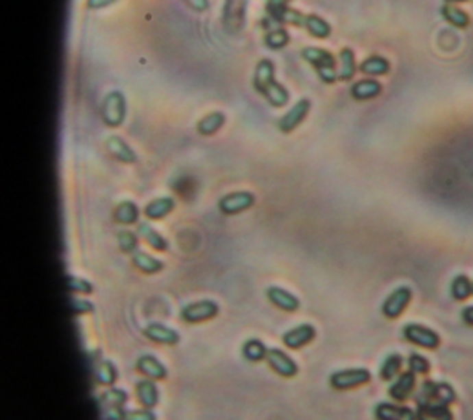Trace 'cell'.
<instances>
[{
  "mask_svg": "<svg viewBox=\"0 0 473 420\" xmlns=\"http://www.w3.org/2000/svg\"><path fill=\"white\" fill-rule=\"evenodd\" d=\"M457 393L453 385L446 384V382H433V380H425L420 385V389L414 395V402L416 406L420 404H429V406H451L455 404Z\"/></svg>",
  "mask_w": 473,
  "mask_h": 420,
  "instance_id": "obj_1",
  "label": "cell"
},
{
  "mask_svg": "<svg viewBox=\"0 0 473 420\" xmlns=\"http://www.w3.org/2000/svg\"><path fill=\"white\" fill-rule=\"evenodd\" d=\"M302 55L305 57V61H309L311 65H315L316 73L320 76L322 81L326 83H333L339 79V68H337V61H335L333 54L324 49H305L302 52Z\"/></svg>",
  "mask_w": 473,
  "mask_h": 420,
  "instance_id": "obj_2",
  "label": "cell"
},
{
  "mask_svg": "<svg viewBox=\"0 0 473 420\" xmlns=\"http://www.w3.org/2000/svg\"><path fill=\"white\" fill-rule=\"evenodd\" d=\"M370 380L372 372L368 371V369H364V367H353V369H342V371L333 372L331 378H329V384H331L333 389L346 391L368 384Z\"/></svg>",
  "mask_w": 473,
  "mask_h": 420,
  "instance_id": "obj_3",
  "label": "cell"
},
{
  "mask_svg": "<svg viewBox=\"0 0 473 420\" xmlns=\"http://www.w3.org/2000/svg\"><path fill=\"white\" fill-rule=\"evenodd\" d=\"M403 337L407 341L413 343L416 347L427 348V350H435L440 347V336L437 332L420 323H409L403 326Z\"/></svg>",
  "mask_w": 473,
  "mask_h": 420,
  "instance_id": "obj_4",
  "label": "cell"
},
{
  "mask_svg": "<svg viewBox=\"0 0 473 420\" xmlns=\"http://www.w3.org/2000/svg\"><path fill=\"white\" fill-rule=\"evenodd\" d=\"M126 116V98L119 90L106 94L102 103V120L110 127H119Z\"/></svg>",
  "mask_w": 473,
  "mask_h": 420,
  "instance_id": "obj_5",
  "label": "cell"
},
{
  "mask_svg": "<svg viewBox=\"0 0 473 420\" xmlns=\"http://www.w3.org/2000/svg\"><path fill=\"white\" fill-rule=\"evenodd\" d=\"M128 400V395L124 389H110L104 391V395L98 398L100 408L104 409V419L106 420H124L126 411L124 404Z\"/></svg>",
  "mask_w": 473,
  "mask_h": 420,
  "instance_id": "obj_6",
  "label": "cell"
},
{
  "mask_svg": "<svg viewBox=\"0 0 473 420\" xmlns=\"http://www.w3.org/2000/svg\"><path fill=\"white\" fill-rule=\"evenodd\" d=\"M411 300H413V289L407 288V286L396 288L383 302V315L387 319H398L401 313L405 312L407 306L411 304Z\"/></svg>",
  "mask_w": 473,
  "mask_h": 420,
  "instance_id": "obj_7",
  "label": "cell"
},
{
  "mask_svg": "<svg viewBox=\"0 0 473 420\" xmlns=\"http://www.w3.org/2000/svg\"><path fill=\"white\" fill-rule=\"evenodd\" d=\"M219 310V304L213 300H198V302H193V304L183 308L182 317L187 323H204V321L217 317Z\"/></svg>",
  "mask_w": 473,
  "mask_h": 420,
  "instance_id": "obj_8",
  "label": "cell"
},
{
  "mask_svg": "<svg viewBox=\"0 0 473 420\" xmlns=\"http://www.w3.org/2000/svg\"><path fill=\"white\" fill-rule=\"evenodd\" d=\"M255 203V198L252 192H231L220 199L219 209L226 216L241 214L244 210L252 209Z\"/></svg>",
  "mask_w": 473,
  "mask_h": 420,
  "instance_id": "obj_9",
  "label": "cell"
},
{
  "mask_svg": "<svg viewBox=\"0 0 473 420\" xmlns=\"http://www.w3.org/2000/svg\"><path fill=\"white\" fill-rule=\"evenodd\" d=\"M267 361L274 371L281 374V376H285V378H294L298 374L296 361L292 360L287 352H283L281 348H268Z\"/></svg>",
  "mask_w": 473,
  "mask_h": 420,
  "instance_id": "obj_10",
  "label": "cell"
},
{
  "mask_svg": "<svg viewBox=\"0 0 473 420\" xmlns=\"http://www.w3.org/2000/svg\"><path fill=\"white\" fill-rule=\"evenodd\" d=\"M414 389H416V374L413 371H407L401 372L394 384L390 385L389 395L398 402H405L414 395Z\"/></svg>",
  "mask_w": 473,
  "mask_h": 420,
  "instance_id": "obj_11",
  "label": "cell"
},
{
  "mask_svg": "<svg viewBox=\"0 0 473 420\" xmlns=\"http://www.w3.org/2000/svg\"><path fill=\"white\" fill-rule=\"evenodd\" d=\"M268 13L272 15L274 21L279 23H289V25H304L305 17L296 10H291L283 0H268Z\"/></svg>",
  "mask_w": 473,
  "mask_h": 420,
  "instance_id": "obj_12",
  "label": "cell"
},
{
  "mask_svg": "<svg viewBox=\"0 0 473 420\" xmlns=\"http://www.w3.org/2000/svg\"><path fill=\"white\" fill-rule=\"evenodd\" d=\"M316 336V328L313 324H300L296 328L285 332L283 336V343L285 347L292 348V350H298V348H304L305 345H309Z\"/></svg>",
  "mask_w": 473,
  "mask_h": 420,
  "instance_id": "obj_13",
  "label": "cell"
},
{
  "mask_svg": "<svg viewBox=\"0 0 473 420\" xmlns=\"http://www.w3.org/2000/svg\"><path fill=\"white\" fill-rule=\"evenodd\" d=\"M311 111V102L309 100H300V102H296V105L289 111V113L285 114V116H281V120H279V129L283 133H291L294 131L302 122L305 120V116L309 114Z\"/></svg>",
  "mask_w": 473,
  "mask_h": 420,
  "instance_id": "obj_14",
  "label": "cell"
},
{
  "mask_svg": "<svg viewBox=\"0 0 473 420\" xmlns=\"http://www.w3.org/2000/svg\"><path fill=\"white\" fill-rule=\"evenodd\" d=\"M267 297L274 306L281 308L283 312H296V310H300V300H298L296 295H292L291 291L279 288V286H270L267 289Z\"/></svg>",
  "mask_w": 473,
  "mask_h": 420,
  "instance_id": "obj_15",
  "label": "cell"
},
{
  "mask_svg": "<svg viewBox=\"0 0 473 420\" xmlns=\"http://www.w3.org/2000/svg\"><path fill=\"white\" fill-rule=\"evenodd\" d=\"M276 81V68H274V63L268 60H261L255 66V76H254V87L257 92H261L265 96L272 83Z\"/></svg>",
  "mask_w": 473,
  "mask_h": 420,
  "instance_id": "obj_16",
  "label": "cell"
},
{
  "mask_svg": "<svg viewBox=\"0 0 473 420\" xmlns=\"http://www.w3.org/2000/svg\"><path fill=\"white\" fill-rule=\"evenodd\" d=\"M377 420H418L416 411L407 406H396V404L383 402L376 408Z\"/></svg>",
  "mask_w": 473,
  "mask_h": 420,
  "instance_id": "obj_17",
  "label": "cell"
},
{
  "mask_svg": "<svg viewBox=\"0 0 473 420\" xmlns=\"http://www.w3.org/2000/svg\"><path fill=\"white\" fill-rule=\"evenodd\" d=\"M145 334L148 336V339L161 343V345H169V347L180 343V334L163 323H150L146 326Z\"/></svg>",
  "mask_w": 473,
  "mask_h": 420,
  "instance_id": "obj_18",
  "label": "cell"
},
{
  "mask_svg": "<svg viewBox=\"0 0 473 420\" xmlns=\"http://www.w3.org/2000/svg\"><path fill=\"white\" fill-rule=\"evenodd\" d=\"M137 369H139V372L145 374L146 378H150V380H165L167 376H169L167 367H165L163 363H161V361L152 354L141 356L139 361H137Z\"/></svg>",
  "mask_w": 473,
  "mask_h": 420,
  "instance_id": "obj_19",
  "label": "cell"
},
{
  "mask_svg": "<svg viewBox=\"0 0 473 420\" xmlns=\"http://www.w3.org/2000/svg\"><path fill=\"white\" fill-rule=\"evenodd\" d=\"M383 85L374 78L361 79L352 87V96L359 102H364V100H372V98H377L381 94Z\"/></svg>",
  "mask_w": 473,
  "mask_h": 420,
  "instance_id": "obj_20",
  "label": "cell"
},
{
  "mask_svg": "<svg viewBox=\"0 0 473 420\" xmlns=\"http://www.w3.org/2000/svg\"><path fill=\"white\" fill-rule=\"evenodd\" d=\"M440 13H442L444 21H446L448 25L455 26L459 30H466L468 26H470V23H472L470 15H468L462 8L457 6V4H444V6L440 8Z\"/></svg>",
  "mask_w": 473,
  "mask_h": 420,
  "instance_id": "obj_21",
  "label": "cell"
},
{
  "mask_svg": "<svg viewBox=\"0 0 473 420\" xmlns=\"http://www.w3.org/2000/svg\"><path fill=\"white\" fill-rule=\"evenodd\" d=\"M137 398L139 402L145 406L146 409H152L154 406H158L159 402V389L158 385L154 384V380L146 378L137 382Z\"/></svg>",
  "mask_w": 473,
  "mask_h": 420,
  "instance_id": "obj_22",
  "label": "cell"
},
{
  "mask_svg": "<svg viewBox=\"0 0 473 420\" xmlns=\"http://www.w3.org/2000/svg\"><path fill=\"white\" fill-rule=\"evenodd\" d=\"M416 419L418 420H453V413L449 406H429L420 404L416 406Z\"/></svg>",
  "mask_w": 473,
  "mask_h": 420,
  "instance_id": "obj_23",
  "label": "cell"
},
{
  "mask_svg": "<svg viewBox=\"0 0 473 420\" xmlns=\"http://www.w3.org/2000/svg\"><path fill=\"white\" fill-rule=\"evenodd\" d=\"M176 203L172 198H158L154 199L152 203H148L145 207V216L148 220H163L165 216H169L170 212L174 210Z\"/></svg>",
  "mask_w": 473,
  "mask_h": 420,
  "instance_id": "obj_24",
  "label": "cell"
},
{
  "mask_svg": "<svg viewBox=\"0 0 473 420\" xmlns=\"http://www.w3.org/2000/svg\"><path fill=\"white\" fill-rule=\"evenodd\" d=\"M108 150H110V153L115 159H119L121 162H128V164H132V162L137 161V155H135V151L130 148V146L122 140L121 137H110L108 138Z\"/></svg>",
  "mask_w": 473,
  "mask_h": 420,
  "instance_id": "obj_25",
  "label": "cell"
},
{
  "mask_svg": "<svg viewBox=\"0 0 473 420\" xmlns=\"http://www.w3.org/2000/svg\"><path fill=\"white\" fill-rule=\"evenodd\" d=\"M359 68H361V73L370 76V78L372 76H385V74H389L390 63L381 55H370L361 63Z\"/></svg>",
  "mask_w": 473,
  "mask_h": 420,
  "instance_id": "obj_26",
  "label": "cell"
},
{
  "mask_svg": "<svg viewBox=\"0 0 473 420\" xmlns=\"http://www.w3.org/2000/svg\"><path fill=\"white\" fill-rule=\"evenodd\" d=\"M357 65H355V54L352 49H342L339 54V79L350 81L355 76Z\"/></svg>",
  "mask_w": 473,
  "mask_h": 420,
  "instance_id": "obj_27",
  "label": "cell"
},
{
  "mask_svg": "<svg viewBox=\"0 0 473 420\" xmlns=\"http://www.w3.org/2000/svg\"><path fill=\"white\" fill-rule=\"evenodd\" d=\"M95 380L100 385H113L119 378V371L110 360H100L95 365Z\"/></svg>",
  "mask_w": 473,
  "mask_h": 420,
  "instance_id": "obj_28",
  "label": "cell"
},
{
  "mask_svg": "<svg viewBox=\"0 0 473 420\" xmlns=\"http://www.w3.org/2000/svg\"><path fill=\"white\" fill-rule=\"evenodd\" d=\"M132 259H134V264L137 270H141L143 273H148V275H154V273H159L163 270V262L158 259H154L150 254H146L143 251L132 252Z\"/></svg>",
  "mask_w": 473,
  "mask_h": 420,
  "instance_id": "obj_29",
  "label": "cell"
},
{
  "mask_svg": "<svg viewBox=\"0 0 473 420\" xmlns=\"http://www.w3.org/2000/svg\"><path fill=\"white\" fill-rule=\"evenodd\" d=\"M139 235L141 238H143L148 246L154 247L156 251H167V249H169V241L165 240L163 235H159L158 231H156L152 225H148V223H141Z\"/></svg>",
  "mask_w": 473,
  "mask_h": 420,
  "instance_id": "obj_30",
  "label": "cell"
},
{
  "mask_svg": "<svg viewBox=\"0 0 473 420\" xmlns=\"http://www.w3.org/2000/svg\"><path fill=\"white\" fill-rule=\"evenodd\" d=\"M226 122V116L222 113H209L207 116H204L200 122H198V126H196V129H198V133L200 135H204V137H209V135H215V133L219 131L220 127L224 126Z\"/></svg>",
  "mask_w": 473,
  "mask_h": 420,
  "instance_id": "obj_31",
  "label": "cell"
},
{
  "mask_svg": "<svg viewBox=\"0 0 473 420\" xmlns=\"http://www.w3.org/2000/svg\"><path fill=\"white\" fill-rule=\"evenodd\" d=\"M401 367H403V358H401V354L387 356V360L383 361L379 376H381V380H385V382L396 380L401 374Z\"/></svg>",
  "mask_w": 473,
  "mask_h": 420,
  "instance_id": "obj_32",
  "label": "cell"
},
{
  "mask_svg": "<svg viewBox=\"0 0 473 420\" xmlns=\"http://www.w3.org/2000/svg\"><path fill=\"white\" fill-rule=\"evenodd\" d=\"M449 291L455 300H468L473 295V283L468 278V275H457Z\"/></svg>",
  "mask_w": 473,
  "mask_h": 420,
  "instance_id": "obj_33",
  "label": "cell"
},
{
  "mask_svg": "<svg viewBox=\"0 0 473 420\" xmlns=\"http://www.w3.org/2000/svg\"><path fill=\"white\" fill-rule=\"evenodd\" d=\"M268 348L261 339H248L243 345V358L246 361H263L267 360Z\"/></svg>",
  "mask_w": 473,
  "mask_h": 420,
  "instance_id": "obj_34",
  "label": "cell"
},
{
  "mask_svg": "<svg viewBox=\"0 0 473 420\" xmlns=\"http://www.w3.org/2000/svg\"><path fill=\"white\" fill-rule=\"evenodd\" d=\"M305 28L311 36L318 37V39H328L331 36V26L318 15H307L305 17Z\"/></svg>",
  "mask_w": 473,
  "mask_h": 420,
  "instance_id": "obj_35",
  "label": "cell"
},
{
  "mask_svg": "<svg viewBox=\"0 0 473 420\" xmlns=\"http://www.w3.org/2000/svg\"><path fill=\"white\" fill-rule=\"evenodd\" d=\"M115 220L122 225H132L139 220V209L132 201H124L115 209Z\"/></svg>",
  "mask_w": 473,
  "mask_h": 420,
  "instance_id": "obj_36",
  "label": "cell"
},
{
  "mask_svg": "<svg viewBox=\"0 0 473 420\" xmlns=\"http://www.w3.org/2000/svg\"><path fill=\"white\" fill-rule=\"evenodd\" d=\"M265 98H267L268 103H270L272 107H283V105H287L289 100H291V94H289V90H287L283 85L274 81L272 87L265 92Z\"/></svg>",
  "mask_w": 473,
  "mask_h": 420,
  "instance_id": "obj_37",
  "label": "cell"
},
{
  "mask_svg": "<svg viewBox=\"0 0 473 420\" xmlns=\"http://www.w3.org/2000/svg\"><path fill=\"white\" fill-rule=\"evenodd\" d=\"M289 41H291L289 31L283 30V28H276V30L268 31L267 39H265L268 49H272V50L283 49V47H287V44H289Z\"/></svg>",
  "mask_w": 473,
  "mask_h": 420,
  "instance_id": "obj_38",
  "label": "cell"
},
{
  "mask_svg": "<svg viewBox=\"0 0 473 420\" xmlns=\"http://www.w3.org/2000/svg\"><path fill=\"white\" fill-rule=\"evenodd\" d=\"M409 371H413L414 374H422V376H425V374H429L431 372V363H429V360L425 358V356L422 354H416V352H413V354L409 356Z\"/></svg>",
  "mask_w": 473,
  "mask_h": 420,
  "instance_id": "obj_39",
  "label": "cell"
},
{
  "mask_svg": "<svg viewBox=\"0 0 473 420\" xmlns=\"http://www.w3.org/2000/svg\"><path fill=\"white\" fill-rule=\"evenodd\" d=\"M67 284H69V289H71V291H74V293L89 295V293H93V291H95L93 284L87 283V280H84V278H80V276L69 275Z\"/></svg>",
  "mask_w": 473,
  "mask_h": 420,
  "instance_id": "obj_40",
  "label": "cell"
},
{
  "mask_svg": "<svg viewBox=\"0 0 473 420\" xmlns=\"http://www.w3.org/2000/svg\"><path fill=\"white\" fill-rule=\"evenodd\" d=\"M119 246H121V249L124 252H135L137 251V236L134 233L124 231V233L119 235Z\"/></svg>",
  "mask_w": 473,
  "mask_h": 420,
  "instance_id": "obj_41",
  "label": "cell"
},
{
  "mask_svg": "<svg viewBox=\"0 0 473 420\" xmlns=\"http://www.w3.org/2000/svg\"><path fill=\"white\" fill-rule=\"evenodd\" d=\"M124 420H156V415L150 409H134V411H126Z\"/></svg>",
  "mask_w": 473,
  "mask_h": 420,
  "instance_id": "obj_42",
  "label": "cell"
},
{
  "mask_svg": "<svg viewBox=\"0 0 473 420\" xmlns=\"http://www.w3.org/2000/svg\"><path fill=\"white\" fill-rule=\"evenodd\" d=\"M93 310H95V306H93L89 300L76 299V297L73 299V312L76 313V315H85V313H91Z\"/></svg>",
  "mask_w": 473,
  "mask_h": 420,
  "instance_id": "obj_43",
  "label": "cell"
},
{
  "mask_svg": "<svg viewBox=\"0 0 473 420\" xmlns=\"http://www.w3.org/2000/svg\"><path fill=\"white\" fill-rule=\"evenodd\" d=\"M189 6L193 8L195 12H206L207 8H209V0H185Z\"/></svg>",
  "mask_w": 473,
  "mask_h": 420,
  "instance_id": "obj_44",
  "label": "cell"
},
{
  "mask_svg": "<svg viewBox=\"0 0 473 420\" xmlns=\"http://www.w3.org/2000/svg\"><path fill=\"white\" fill-rule=\"evenodd\" d=\"M115 2H119V0H87V6L91 10H100V8H108Z\"/></svg>",
  "mask_w": 473,
  "mask_h": 420,
  "instance_id": "obj_45",
  "label": "cell"
},
{
  "mask_svg": "<svg viewBox=\"0 0 473 420\" xmlns=\"http://www.w3.org/2000/svg\"><path fill=\"white\" fill-rule=\"evenodd\" d=\"M462 321L466 324H470V326H473V306H466L464 310H462Z\"/></svg>",
  "mask_w": 473,
  "mask_h": 420,
  "instance_id": "obj_46",
  "label": "cell"
},
{
  "mask_svg": "<svg viewBox=\"0 0 473 420\" xmlns=\"http://www.w3.org/2000/svg\"><path fill=\"white\" fill-rule=\"evenodd\" d=\"M446 4H462V2H470V0H444Z\"/></svg>",
  "mask_w": 473,
  "mask_h": 420,
  "instance_id": "obj_47",
  "label": "cell"
},
{
  "mask_svg": "<svg viewBox=\"0 0 473 420\" xmlns=\"http://www.w3.org/2000/svg\"><path fill=\"white\" fill-rule=\"evenodd\" d=\"M283 2H289V0H283Z\"/></svg>",
  "mask_w": 473,
  "mask_h": 420,
  "instance_id": "obj_48",
  "label": "cell"
}]
</instances>
